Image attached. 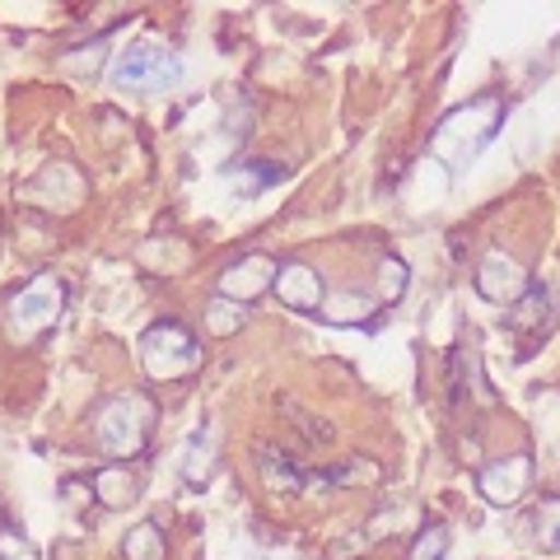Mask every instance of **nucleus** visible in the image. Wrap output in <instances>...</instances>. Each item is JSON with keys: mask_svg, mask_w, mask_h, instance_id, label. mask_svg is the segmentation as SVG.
Here are the masks:
<instances>
[{"mask_svg": "<svg viewBox=\"0 0 560 560\" xmlns=\"http://www.w3.org/2000/svg\"><path fill=\"white\" fill-rule=\"evenodd\" d=\"M94 495H98L103 510H121V504H131L140 495V481L131 477V471L108 467V471H98L94 477Z\"/></svg>", "mask_w": 560, "mask_h": 560, "instance_id": "obj_12", "label": "nucleus"}, {"mask_svg": "<svg viewBox=\"0 0 560 560\" xmlns=\"http://www.w3.org/2000/svg\"><path fill=\"white\" fill-rule=\"evenodd\" d=\"M444 551H448V528L444 523H430V528L416 537V547H411L407 560H444Z\"/></svg>", "mask_w": 560, "mask_h": 560, "instance_id": "obj_16", "label": "nucleus"}, {"mask_svg": "<svg viewBox=\"0 0 560 560\" xmlns=\"http://www.w3.org/2000/svg\"><path fill=\"white\" fill-rule=\"evenodd\" d=\"M374 308H378V300H370V294H327V304H323L318 318L337 323V327H350V323H370Z\"/></svg>", "mask_w": 560, "mask_h": 560, "instance_id": "obj_11", "label": "nucleus"}, {"mask_svg": "<svg viewBox=\"0 0 560 560\" xmlns=\"http://www.w3.org/2000/svg\"><path fill=\"white\" fill-rule=\"evenodd\" d=\"M533 285V276L518 267V261L510 253H500V248H490L481 257V267H477V294L490 304H504V308H514L523 300V290Z\"/></svg>", "mask_w": 560, "mask_h": 560, "instance_id": "obj_7", "label": "nucleus"}, {"mask_svg": "<svg viewBox=\"0 0 560 560\" xmlns=\"http://www.w3.org/2000/svg\"><path fill=\"white\" fill-rule=\"evenodd\" d=\"M66 313V280L57 276H33L28 285H20L5 304V331L10 341H38L47 327H57Z\"/></svg>", "mask_w": 560, "mask_h": 560, "instance_id": "obj_2", "label": "nucleus"}, {"mask_svg": "<svg viewBox=\"0 0 560 560\" xmlns=\"http://www.w3.org/2000/svg\"><path fill=\"white\" fill-rule=\"evenodd\" d=\"M94 430H98L103 453H113V458H136V453H145V444H150L154 401L145 393H121L103 407Z\"/></svg>", "mask_w": 560, "mask_h": 560, "instance_id": "obj_3", "label": "nucleus"}, {"mask_svg": "<svg viewBox=\"0 0 560 560\" xmlns=\"http://www.w3.org/2000/svg\"><path fill=\"white\" fill-rule=\"evenodd\" d=\"M140 364H145L150 378H187L201 364L197 331L183 327L178 318H160L140 337Z\"/></svg>", "mask_w": 560, "mask_h": 560, "instance_id": "obj_4", "label": "nucleus"}, {"mask_svg": "<svg viewBox=\"0 0 560 560\" xmlns=\"http://www.w3.org/2000/svg\"><path fill=\"white\" fill-rule=\"evenodd\" d=\"M276 261L271 257H238V261H230V267L220 271V280H215V290H220V300H230V304H248V300H257V294H267L271 285H276Z\"/></svg>", "mask_w": 560, "mask_h": 560, "instance_id": "obj_9", "label": "nucleus"}, {"mask_svg": "<svg viewBox=\"0 0 560 560\" xmlns=\"http://www.w3.org/2000/svg\"><path fill=\"white\" fill-rule=\"evenodd\" d=\"M271 294L294 313H323V304H327V285H323L318 267H308V261H280Z\"/></svg>", "mask_w": 560, "mask_h": 560, "instance_id": "obj_8", "label": "nucleus"}, {"mask_svg": "<svg viewBox=\"0 0 560 560\" xmlns=\"http://www.w3.org/2000/svg\"><path fill=\"white\" fill-rule=\"evenodd\" d=\"M121 551H127V560H164V551H168L164 528L160 523H136L127 541H121Z\"/></svg>", "mask_w": 560, "mask_h": 560, "instance_id": "obj_13", "label": "nucleus"}, {"mask_svg": "<svg viewBox=\"0 0 560 560\" xmlns=\"http://www.w3.org/2000/svg\"><path fill=\"white\" fill-rule=\"evenodd\" d=\"M528 486H533V458L528 453H510V458H500V463L477 471V490L486 495V504H500V510L518 504L523 495H528Z\"/></svg>", "mask_w": 560, "mask_h": 560, "instance_id": "obj_6", "label": "nucleus"}, {"mask_svg": "<svg viewBox=\"0 0 560 560\" xmlns=\"http://www.w3.org/2000/svg\"><path fill=\"white\" fill-rule=\"evenodd\" d=\"M500 121H504V98L500 94L471 98V103H463V108H453L440 127L430 131V154L440 164H448V173H463L490 145V136L500 131Z\"/></svg>", "mask_w": 560, "mask_h": 560, "instance_id": "obj_1", "label": "nucleus"}, {"mask_svg": "<svg viewBox=\"0 0 560 560\" xmlns=\"http://www.w3.org/2000/svg\"><path fill=\"white\" fill-rule=\"evenodd\" d=\"M113 80L121 90H136V94H160V90H173V84L183 80V57L168 43H136L131 51L117 57Z\"/></svg>", "mask_w": 560, "mask_h": 560, "instance_id": "obj_5", "label": "nucleus"}, {"mask_svg": "<svg viewBox=\"0 0 560 560\" xmlns=\"http://www.w3.org/2000/svg\"><path fill=\"white\" fill-rule=\"evenodd\" d=\"M243 178H248V187H243V191H261V187H271L280 178V168L276 164H234L230 183H243Z\"/></svg>", "mask_w": 560, "mask_h": 560, "instance_id": "obj_17", "label": "nucleus"}, {"mask_svg": "<svg viewBox=\"0 0 560 560\" xmlns=\"http://www.w3.org/2000/svg\"><path fill=\"white\" fill-rule=\"evenodd\" d=\"M533 537H537V547L547 551V556H560V495H551V500L537 504V514H533Z\"/></svg>", "mask_w": 560, "mask_h": 560, "instance_id": "obj_14", "label": "nucleus"}, {"mask_svg": "<svg viewBox=\"0 0 560 560\" xmlns=\"http://www.w3.org/2000/svg\"><path fill=\"white\" fill-rule=\"evenodd\" d=\"M407 290V261L401 257H383L378 261V304H397Z\"/></svg>", "mask_w": 560, "mask_h": 560, "instance_id": "obj_15", "label": "nucleus"}, {"mask_svg": "<svg viewBox=\"0 0 560 560\" xmlns=\"http://www.w3.org/2000/svg\"><path fill=\"white\" fill-rule=\"evenodd\" d=\"M551 313H556V300H551V285L547 280H533L528 290H523V300L510 308V323L518 331H533L541 323H551Z\"/></svg>", "mask_w": 560, "mask_h": 560, "instance_id": "obj_10", "label": "nucleus"}]
</instances>
